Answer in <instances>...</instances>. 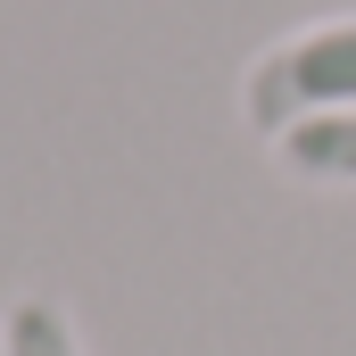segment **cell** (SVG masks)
Returning a JSON list of instances; mask_svg holds the SVG:
<instances>
[{
	"label": "cell",
	"mask_w": 356,
	"mask_h": 356,
	"mask_svg": "<svg viewBox=\"0 0 356 356\" xmlns=\"http://www.w3.org/2000/svg\"><path fill=\"white\" fill-rule=\"evenodd\" d=\"M273 166L290 182H315V191H356V108L332 116H307L273 141Z\"/></svg>",
	"instance_id": "7a4b0ae2"
},
{
	"label": "cell",
	"mask_w": 356,
	"mask_h": 356,
	"mask_svg": "<svg viewBox=\"0 0 356 356\" xmlns=\"http://www.w3.org/2000/svg\"><path fill=\"white\" fill-rule=\"evenodd\" d=\"M332 108H356V8L290 25L241 67V124L266 141H282L307 116H332Z\"/></svg>",
	"instance_id": "6da1fadb"
},
{
	"label": "cell",
	"mask_w": 356,
	"mask_h": 356,
	"mask_svg": "<svg viewBox=\"0 0 356 356\" xmlns=\"http://www.w3.org/2000/svg\"><path fill=\"white\" fill-rule=\"evenodd\" d=\"M0 356H83V332H75V315H67L58 298L25 290V298H8V315H0Z\"/></svg>",
	"instance_id": "3957f363"
}]
</instances>
